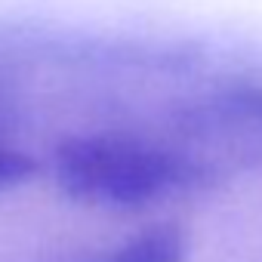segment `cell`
Listing matches in <instances>:
<instances>
[{"instance_id":"6da1fadb","label":"cell","mask_w":262,"mask_h":262,"mask_svg":"<svg viewBox=\"0 0 262 262\" xmlns=\"http://www.w3.org/2000/svg\"><path fill=\"white\" fill-rule=\"evenodd\" d=\"M53 170L59 188L80 204L136 210L176 185L185 161L129 129H93L59 139Z\"/></svg>"},{"instance_id":"7a4b0ae2","label":"cell","mask_w":262,"mask_h":262,"mask_svg":"<svg viewBox=\"0 0 262 262\" xmlns=\"http://www.w3.org/2000/svg\"><path fill=\"white\" fill-rule=\"evenodd\" d=\"M105 262H185V234L173 222L148 225L126 237Z\"/></svg>"}]
</instances>
